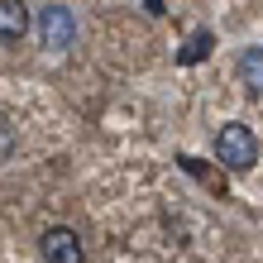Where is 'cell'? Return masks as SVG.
I'll use <instances>...</instances> for the list:
<instances>
[{
  "label": "cell",
  "mask_w": 263,
  "mask_h": 263,
  "mask_svg": "<svg viewBox=\"0 0 263 263\" xmlns=\"http://www.w3.org/2000/svg\"><path fill=\"white\" fill-rule=\"evenodd\" d=\"M215 158H220L230 173H244V167H254L258 158V139L249 125H225L220 134H215Z\"/></svg>",
  "instance_id": "cell-1"
},
{
  "label": "cell",
  "mask_w": 263,
  "mask_h": 263,
  "mask_svg": "<svg viewBox=\"0 0 263 263\" xmlns=\"http://www.w3.org/2000/svg\"><path fill=\"white\" fill-rule=\"evenodd\" d=\"M39 43L48 53H67L72 43H77V20H72V10L67 5H48V10H39Z\"/></svg>",
  "instance_id": "cell-2"
},
{
  "label": "cell",
  "mask_w": 263,
  "mask_h": 263,
  "mask_svg": "<svg viewBox=\"0 0 263 263\" xmlns=\"http://www.w3.org/2000/svg\"><path fill=\"white\" fill-rule=\"evenodd\" d=\"M39 249H43L48 263H86L82 239H77V230H67V225H48L39 235Z\"/></svg>",
  "instance_id": "cell-3"
},
{
  "label": "cell",
  "mask_w": 263,
  "mask_h": 263,
  "mask_svg": "<svg viewBox=\"0 0 263 263\" xmlns=\"http://www.w3.org/2000/svg\"><path fill=\"white\" fill-rule=\"evenodd\" d=\"M29 5L24 0H0V48H14L24 34H29Z\"/></svg>",
  "instance_id": "cell-4"
},
{
  "label": "cell",
  "mask_w": 263,
  "mask_h": 263,
  "mask_svg": "<svg viewBox=\"0 0 263 263\" xmlns=\"http://www.w3.org/2000/svg\"><path fill=\"white\" fill-rule=\"evenodd\" d=\"M239 82L254 91V96H263V48H249L239 58Z\"/></svg>",
  "instance_id": "cell-5"
},
{
  "label": "cell",
  "mask_w": 263,
  "mask_h": 263,
  "mask_svg": "<svg viewBox=\"0 0 263 263\" xmlns=\"http://www.w3.org/2000/svg\"><path fill=\"white\" fill-rule=\"evenodd\" d=\"M206 48H211V29H196V34L187 39V48H182V63H201Z\"/></svg>",
  "instance_id": "cell-6"
},
{
  "label": "cell",
  "mask_w": 263,
  "mask_h": 263,
  "mask_svg": "<svg viewBox=\"0 0 263 263\" xmlns=\"http://www.w3.org/2000/svg\"><path fill=\"white\" fill-rule=\"evenodd\" d=\"M10 153H14V129L5 125V120H0V163H5Z\"/></svg>",
  "instance_id": "cell-7"
}]
</instances>
